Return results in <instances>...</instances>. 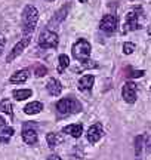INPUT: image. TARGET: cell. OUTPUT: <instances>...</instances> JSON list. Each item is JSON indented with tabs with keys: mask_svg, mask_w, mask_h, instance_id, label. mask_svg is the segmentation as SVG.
I'll list each match as a JSON object with an SVG mask.
<instances>
[{
	"mask_svg": "<svg viewBox=\"0 0 151 160\" xmlns=\"http://www.w3.org/2000/svg\"><path fill=\"white\" fill-rule=\"evenodd\" d=\"M39 19V12L34 6H25L22 12V31L24 36H31L36 28V24Z\"/></svg>",
	"mask_w": 151,
	"mask_h": 160,
	"instance_id": "obj_1",
	"label": "cell"
},
{
	"mask_svg": "<svg viewBox=\"0 0 151 160\" xmlns=\"http://www.w3.org/2000/svg\"><path fill=\"white\" fill-rule=\"evenodd\" d=\"M56 110H58L59 114L62 116L76 114V113H80L81 111V104L77 99H74V98H64V99L58 101Z\"/></svg>",
	"mask_w": 151,
	"mask_h": 160,
	"instance_id": "obj_2",
	"label": "cell"
},
{
	"mask_svg": "<svg viewBox=\"0 0 151 160\" xmlns=\"http://www.w3.org/2000/svg\"><path fill=\"white\" fill-rule=\"evenodd\" d=\"M73 57L80 62L87 61L90 57V43L85 39H79L73 45Z\"/></svg>",
	"mask_w": 151,
	"mask_h": 160,
	"instance_id": "obj_3",
	"label": "cell"
},
{
	"mask_svg": "<svg viewBox=\"0 0 151 160\" xmlns=\"http://www.w3.org/2000/svg\"><path fill=\"white\" fill-rule=\"evenodd\" d=\"M39 46L40 48H45V49H51V48H56L58 46V34L52 31V30H45L43 33L39 37Z\"/></svg>",
	"mask_w": 151,
	"mask_h": 160,
	"instance_id": "obj_4",
	"label": "cell"
},
{
	"mask_svg": "<svg viewBox=\"0 0 151 160\" xmlns=\"http://www.w3.org/2000/svg\"><path fill=\"white\" fill-rule=\"evenodd\" d=\"M30 42H31V36H22V39L12 48V51L9 52V55L6 57V62H12L17 57H19V55L22 53L24 49L30 45Z\"/></svg>",
	"mask_w": 151,
	"mask_h": 160,
	"instance_id": "obj_5",
	"label": "cell"
},
{
	"mask_svg": "<svg viewBox=\"0 0 151 160\" xmlns=\"http://www.w3.org/2000/svg\"><path fill=\"white\" fill-rule=\"evenodd\" d=\"M99 28L102 30L104 33H114L117 30V17L114 15H105L101 22H99Z\"/></svg>",
	"mask_w": 151,
	"mask_h": 160,
	"instance_id": "obj_6",
	"label": "cell"
},
{
	"mask_svg": "<svg viewBox=\"0 0 151 160\" xmlns=\"http://www.w3.org/2000/svg\"><path fill=\"white\" fill-rule=\"evenodd\" d=\"M136 93H138V89H136V85L132 83V82H128L126 85L123 86V99L126 101L128 104H134L136 101Z\"/></svg>",
	"mask_w": 151,
	"mask_h": 160,
	"instance_id": "obj_7",
	"label": "cell"
},
{
	"mask_svg": "<svg viewBox=\"0 0 151 160\" xmlns=\"http://www.w3.org/2000/svg\"><path fill=\"white\" fill-rule=\"evenodd\" d=\"M138 13H141V9H135V11H130L126 15V24H124V28L123 31H130V30L139 28V24H138Z\"/></svg>",
	"mask_w": 151,
	"mask_h": 160,
	"instance_id": "obj_8",
	"label": "cell"
},
{
	"mask_svg": "<svg viewBox=\"0 0 151 160\" xmlns=\"http://www.w3.org/2000/svg\"><path fill=\"white\" fill-rule=\"evenodd\" d=\"M102 135H104V129H102L101 123H95V125H92L87 129V141L90 144L98 142L99 139L102 138Z\"/></svg>",
	"mask_w": 151,
	"mask_h": 160,
	"instance_id": "obj_9",
	"label": "cell"
},
{
	"mask_svg": "<svg viewBox=\"0 0 151 160\" xmlns=\"http://www.w3.org/2000/svg\"><path fill=\"white\" fill-rule=\"evenodd\" d=\"M21 135H22V139L25 144H28V145H34L37 142V132L31 128V126H27L24 125L22 128V132H21Z\"/></svg>",
	"mask_w": 151,
	"mask_h": 160,
	"instance_id": "obj_10",
	"label": "cell"
},
{
	"mask_svg": "<svg viewBox=\"0 0 151 160\" xmlns=\"http://www.w3.org/2000/svg\"><path fill=\"white\" fill-rule=\"evenodd\" d=\"M46 89L52 97H58L59 93L62 92V85H61V82L56 79H49L46 83Z\"/></svg>",
	"mask_w": 151,
	"mask_h": 160,
	"instance_id": "obj_11",
	"label": "cell"
},
{
	"mask_svg": "<svg viewBox=\"0 0 151 160\" xmlns=\"http://www.w3.org/2000/svg\"><path fill=\"white\" fill-rule=\"evenodd\" d=\"M93 82H95V77H93L92 74L83 76V77L79 80V89H80L81 92H89L92 89Z\"/></svg>",
	"mask_w": 151,
	"mask_h": 160,
	"instance_id": "obj_12",
	"label": "cell"
},
{
	"mask_svg": "<svg viewBox=\"0 0 151 160\" xmlns=\"http://www.w3.org/2000/svg\"><path fill=\"white\" fill-rule=\"evenodd\" d=\"M30 77V71L28 70H19V71H17L15 74L11 76V83H17V85H19V83H25L27 80H28Z\"/></svg>",
	"mask_w": 151,
	"mask_h": 160,
	"instance_id": "obj_13",
	"label": "cell"
},
{
	"mask_svg": "<svg viewBox=\"0 0 151 160\" xmlns=\"http://www.w3.org/2000/svg\"><path fill=\"white\" fill-rule=\"evenodd\" d=\"M46 141H47V144H49V147H51V148H56L59 144L64 142V137H62L61 133L52 132V133H47Z\"/></svg>",
	"mask_w": 151,
	"mask_h": 160,
	"instance_id": "obj_14",
	"label": "cell"
},
{
	"mask_svg": "<svg viewBox=\"0 0 151 160\" xmlns=\"http://www.w3.org/2000/svg\"><path fill=\"white\" fill-rule=\"evenodd\" d=\"M64 133H68L70 137H73V138H79L83 133V126L80 125V123H77V125H68V126H65L64 128Z\"/></svg>",
	"mask_w": 151,
	"mask_h": 160,
	"instance_id": "obj_15",
	"label": "cell"
},
{
	"mask_svg": "<svg viewBox=\"0 0 151 160\" xmlns=\"http://www.w3.org/2000/svg\"><path fill=\"white\" fill-rule=\"evenodd\" d=\"M41 110H43V104L39 102V101H33V102L27 104L24 107V113L25 114H37V113H40Z\"/></svg>",
	"mask_w": 151,
	"mask_h": 160,
	"instance_id": "obj_16",
	"label": "cell"
},
{
	"mask_svg": "<svg viewBox=\"0 0 151 160\" xmlns=\"http://www.w3.org/2000/svg\"><path fill=\"white\" fill-rule=\"evenodd\" d=\"M12 95L18 101H24V99H27V98H30L33 95V91L31 89H17V91L12 92Z\"/></svg>",
	"mask_w": 151,
	"mask_h": 160,
	"instance_id": "obj_17",
	"label": "cell"
},
{
	"mask_svg": "<svg viewBox=\"0 0 151 160\" xmlns=\"http://www.w3.org/2000/svg\"><path fill=\"white\" fill-rule=\"evenodd\" d=\"M142 148H145V135H138L135 138V153L138 157L142 153Z\"/></svg>",
	"mask_w": 151,
	"mask_h": 160,
	"instance_id": "obj_18",
	"label": "cell"
},
{
	"mask_svg": "<svg viewBox=\"0 0 151 160\" xmlns=\"http://www.w3.org/2000/svg\"><path fill=\"white\" fill-rule=\"evenodd\" d=\"M13 128H11V126H5L2 131H0V141L2 142H5V144H7L9 142V138L13 135Z\"/></svg>",
	"mask_w": 151,
	"mask_h": 160,
	"instance_id": "obj_19",
	"label": "cell"
},
{
	"mask_svg": "<svg viewBox=\"0 0 151 160\" xmlns=\"http://www.w3.org/2000/svg\"><path fill=\"white\" fill-rule=\"evenodd\" d=\"M68 65H70V58L67 57L65 53H61L58 58V71L64 73V70L68 68Z\"/></svg>",
	"mask_w": 151,
	"mask_h": 160,
	"instance_id": "obj_20",
	"label": "cell"
},
{
	"mask_svg": "<svg viewBox=\"0 0 151 160\" xmlns=\"http://www.w3.org/2000/svg\"><path fill=\"white\" fill-rule=\"evenodd\" d=\"M0 111L12 116V105H11V101H9V99H3V101H0Z\"/></svg>",
	"mask_w": 151,
	"mask_h": 160,
	"instance_id": "obj_21",
	"label": "cell"
},
{
	"mask_svg": "<svg viewBox=\"0 0 151 160\" xmlns=\"http://www.w3.org/2000/svg\"><path fill=\"white\" fill-rule=\"evenodd\" d=\"M34 74L37 76V77H43V76L47 74V68L45 65H41V64H37L34 67Z\"/></svg>",
	"mask_w": 151,
	"mask_h": 160,
	"instance_id": "obj_22",
	"label": "cell"
},
{
	"mask_svg": "<svg viewBox=\"0 0 151 160\" xmlns=\"http://www.w3.org/2000/svg\"><path fill=\"white\" fill-rule=\"evenodd\" d=\"M129 74H126L128 77H130V79H136V77H142V76L145 74V71H142V70H135V71H132V70H128Z\"/></svg>",
	"mask_w": 151,
	"mask_h": 160,
	"instance_id": "obj_23",
	"label": "cell"
},
{
	"mask_svg": "<svg viewBox=\"0 0 151 160\" xmlns=\"http://www.w3.org/2000/svg\"><path fill=\"white\" fill-rule=\"evenodd\" d=\"M135 51V45L134 43H130V42H126L124 45H123V52L126 53V55H130L132 52Z\"/></svg>",
	"mask_w": 151,
	"mask_h": 160,
	"instance_id": "obj_24",
	"label": "cell"
},
{
	"mask_svg": "<svg viewBox=\"0 0 151 160\" xmlns=\"http://www.w3.org/2000/svg\"><path fill=\"white\" fill-rule=\"evenodd\" d=\"M5 45H6V37H5V34H2V33H0V55H2V52H3Z\"/></svg>",
	"mask_w": 151,
	"mask_h": 160,
	"instance_id": "obj_25",
	"label": "cell"
},
{
	"mask_svg": "<svg viewBox=\"0 0 151 160\" xmlns=\"http://www.w3.org/2000/svg\"><path fill=\"white\" fill-rule=\"evenodd\" d=\"M145 150L148 153H151V135H148V137L145 135Z\"/></svg>",
	"mask_w": 151,
	"mask_h": 160,
	"instance_id": "obj_26",
	"label": "cell"
},
{
	"mask_svg": "<svg viewBox=\"0 0 151 160\" xmlns=\"http://www.w3.org/2000/svg\"><path fill=\"white\" fill-rule=\"evenodd\" d=\"M47 160H62V159H61L58 154H51L49 157H47Z\"/></svg>",
	"mask_w": 151,
	"mask_h": 160,
	"instance_id": "obj_27",
	"label": "cell"
},
{
	"mask_svg": "<svg viewBox=\"0 0 151 160\" xmlns=\"http://www.w3.org/2000/svg\"><path fill=\"white\" fill-rule=\"evenodd\" d=\"M5 126H6L5 120H3V117H0V131H2V129H3V128H5Z\"/></svg>",
	"mask_w": 151,
	"mask_h": 160,
	"instance_id": "obj_28",
	"label": "cell"
},
{
	"mask_svg": "<svg viewBox=\"0 0 151 160\" xmlns=\"http://www.w3.org/2000/svg\"><path fill=\"white\" fill-rule=\"evenodd\" d=\"M81 3H87V0H80Z\"/></svg>",
	"mask_w": 151,
	"mask_h": 160,
	"instance_id": "obj_29",
	"label": "cell"
},
{
	"mask_svg": "<svg viewBox=\"0 0 151 160\" xmlns=\"http://www.w3.org/2000/svg\"><path fill=\"white\" fill-rule=\"evenodd\" d=\"M46 2H55V0H46Z\"/></svg>",
	"mask_w": 151,
	"mask_h": 160,
	"instance_id": "obj_30",
	"label": "cell"
}]
</instances>
